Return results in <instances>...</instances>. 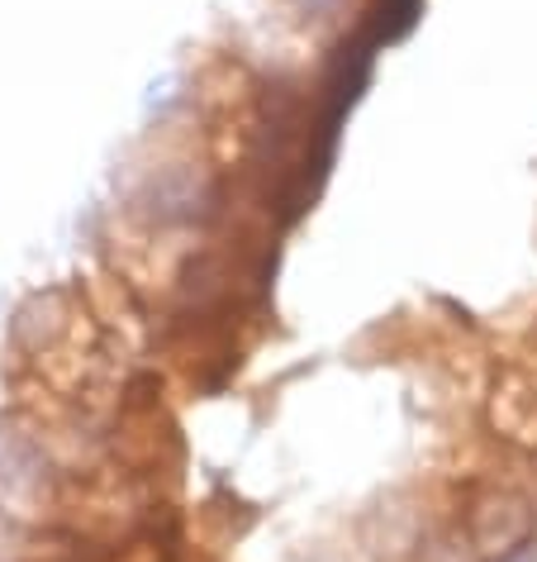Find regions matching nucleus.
Listing matches in <instances>:
<instances>
[{"label": "nucleus", "mask_w": 537, "mask_h": 562, "mask_svg": "<svg viewBox=\"0 0 537 562\" xmlns=\"http://www.w3.org/2000/svg\"><path fill=\"white\" fill-rule=\"evenodd\" d=\"M480 415H485L494 448L537 458V358L494 372L480 396Z\"/></svg>", "instance_id": "obj_2"}, {"label": "nucleus", "mask_w": 537, "mask_h": 562, "mask_svg": "<svg viewBox=\"0 0 537 562\" xmlns=\"http://www.w3.org/2000/svg\"><path fill=\"white\" fill-rule=\"evenodd\" d=\"M443 515H447V505L433 491H414V486L390 491V496H380L357 519L352 543L362 548L366 562H414L423 539L443 525Z\"/></svg>", "instance_id": "obj_1"}]
</instances>
